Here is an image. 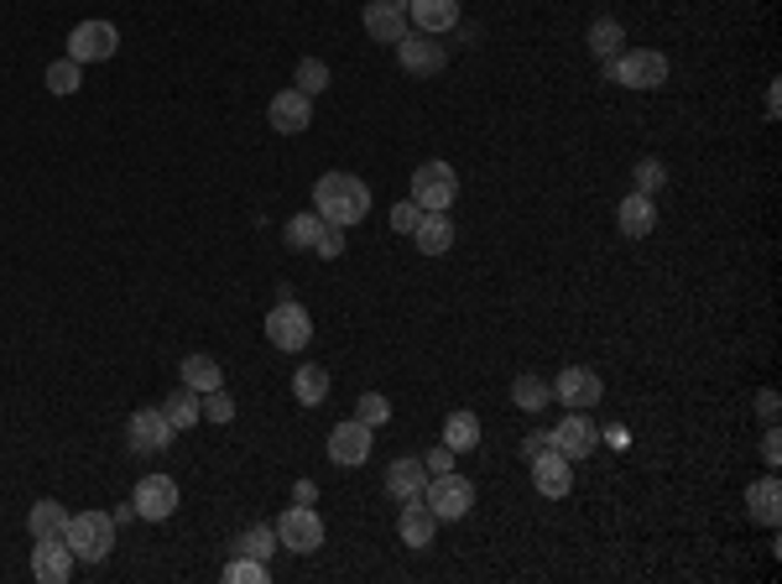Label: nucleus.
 I'll return each mask as SVG.
<instances>
[{
	"mask_svg": "<svg viewBox=\"0 0 782 584\" xmlns=\"http://www.w3.org/2000/svg\"><path fill=\"white\" fill-rule=\"evenodd\" d=\"M418 220H423V209L412 204V199L391 204V230H397V235H412V230H418Z\"/></svg>",
	"mask_w": 782,
	"mask_h": 584,
	"instance_id": "obj_40",
	"label": "nucleus"
},
{
	"mask_svg": "<svg viewBox=\"0 0 782 584\" xmlns=\"http://www.w3.org/2000/svg\"><path fill=\"white\" fill-rule=\"evenodd\" d=\"M204 417H209V423H235V396L224 392V386L204 392Z\"/></svg>",
	"mask_w": 782,
	"mask_h": 584,
	"instance_id": "obj_39",
	"label": "nucleus"
},
{
	"mask_svg": "<svg viewBox=\"0 0 782 584\" xmlns=\"http://www.w3.org/2000/svg\"><path fill=\"white\" fill-rule=\"evenodd\" d=\"M454 460H460V454H454L449 444H439V449H428V454H423L428 475H443V470H454Z\"/></svg>",
	"mask_w": 782,
	"mask_h": 584,
	"instance_id": "obj_42",
	"label": "nucleus"
},
{
	"mask_svg": "<svg viewBox=\"0 0 782 584\" xmlns=\"http://www.w3.org/2000/svg\"><path fill=\"white\" fill-rule=\"evenodd\" d=\"M443 444L454 449V454H464V449L480 444V417L470 413V407H460V413L443 417Z\"/></svg>",
	"mask_w": 782,
	"mask_h": 584,
	"instance_id": "obj_28",
	"label": "nucleus"
},
{
	"mask_svg": "<svg viewBox=\"0 0 782 584\" xmlns=\"http://www.w3.org/2000/svg\"><path fill=\"white\" fill-rule=\"evenodd\" d=\"M73 548L63 543V533L58 537H32V580L37 584H69L73 574Z\"/></svg>",
	"mask_w": 782,
	"mask_h": 584,
	"instance_id": "obj_10",
	"label": "nucleus"
},
{
	"mask_svg": "<svg viewBox=\"0 0 782 584\" xmlns=\"http://www.w3.org/2000/svg\"><path fill=\"white\" fill-rule=\"evenodd\" d=\"M267 340L277 344V350H308V340H313V319H308V309L298 303V298H282L272 313H267Z\"/></svg>",
	"mask_w": 782,
	"mask_h": 584,
	"instance_id": "obj_6",
	"label": "nucleus"
},
{
	"mask_svg": "<svg viewBox=\"0 0 782 584\" xmlns=\"http://www.w3.org/2000/svg\"><path fill=\"white\" fill-rule=\"evenodd\" d=\"M428 464H423V454H408V460H391L387 464V496L391 501H418L428 491Z\"/></svg>",
	"mask_w": 782,
	"mask_h": 584,
	"instance_id": "obj_18",
	"label": "nucleus"
},
{
	"mask_svg": "<svg viewBox=\"0 0 782 584\" xmlns=\"http://www.w3.org/2000/svg\"><path fill=\"white\" fill-rule=\"evenodd\" d=\"M397 63H402L408 73H439L443 69V42H439V37L412 32V27H408V37L397 42Z\"/></svg>",
	"mask_w": 782,
	"mask_h": 584,
	"instance_id": "obj_20",
	"label": "nucleus"
},
{
	"mask_svg": "<svg viewBox=\"0 0 782 584\" xmlns=\"http://www.w3.org/2000/svg\"><path fill=\"white\" fill-rule=\"evenodd\" d=\"M172 439H178V429L168 423L162 407H137V413L126 417V444L137 449V454H162Z\"/></svg>",
	"mask_w": 782,
	"mask_h": 584,
	"instance_id": "obj_9",
	"label": "nucleus"
},
{
	"mask_svg": "<svg viewBox=\"0 0 782 584\" xmlns=\"http://www.w3.org/2000/svg\"><path fill=\"white\" fill-rule=\"evenodd\" d=\"M360 21H365L371 42H391V48H397V42L408 37V0H365Z\"/></svg>",
	"mask_w": 782,
	"mask_h": 584,
	"instance_id": "obj_15",
	"label": "nucleus"
},
{
	"mask_svg": "<svg viewBox=\"0 0 782 584\" xmlns=\"http://www.w3.org/2000/svg\"><path fill=\"white\" fill-rule=\"evenodd\" d=\"M423 501L439 522H460V516H470V506H475V485L464 481V475H454V470H443V475L428 481Z\"/></svg>",
	"mask_w": 782,
	"mask_h": 584,
	"instance_id": "obj_4",
	"label": "nucleus"
},
{
	"mask_svg": "<svg viewBox=\"0 0 782 584\" xmlns=\"http://www.w3.org/2000/svg\"><path fill=\"white\" fill-rule=\"evenodd\" d=\"M397 533H402V543L408 548H418L423 553L428 543H433V533H439V516L428 512V501L418 496V501H402V516H397Z\"/></svg>",
	"mask_w": 782,
	"mask_h": 584,
	"instance_id": "obj_22",
	"label": "nucleus"
},
{
	"mask_svg": "<svg viewBox=\"0 0 782 584\" xmlns=\"http://www.w3.org/2000/svg\"><path fill=\"white\" fill-rule=\"evenodd\" d=\"M412 241L423 256H443L449 245H454V220H449V209H423V220L412 230Z\"/></svg>",
	"mask_w": 782,
	"mask_h": 584,
	"instance_id": "obj_23",
	"label": "nucleus"
},
{
	"mask_svg": "<svg viewBox=\"0 0 782 584\" xmlns=\"http://www.w3.org/2000/svg\"><path fill=\"white\" fill-rule=\"evenodd\" d=\"M778 454H782L778 429H766V439H762V460H766V464H778Z\"/></svg>",
	"mask_w": 782,
	"mask_h": 584,
	"instance_id": "obj_44",
	"label": "nucleus"
},
{
	"mask_svg": "<svg viewBox=\"0 0 782 584\" xmlns=\"http://www.w3.org/2000/svg\"><path fill=\"white\" fill-rule=\"evenodd\" d=\"M323 235V214L319 209H303V214H292L288 220V245H298V251H313Z\"/></svg>",
	"mask_w": 782,
	"mask_h": 584,
	"instance_id": "obj_32",
	"label": "nucleus"
},
{
	"mask_svg": "<svg viewBox=\"0 0 782 584\" xmlns=\"http://www.w3.org/2000/svg\"><path fill=\"white\" fill-rule=\"evenodd\" d=\"M235 548L245 553V558H261V564H267V558H272L282 543H277V527H251V533H240Z\"/></svg>",
	"mask_w": 782,
	"mask_h": 584,
	"instance_id": "obj_33",
	"label": "nucleus"
},
{
	"mask_svg": "<svg viewBox=\"0 0 782 584\" xmlns=\"http://www.w3.org/2000/svg\"><path fill=\"white\" fill-rule=\"evenodd\" d=\"M292 89H303L308 100L323 94V89H329V69H323V58H303V63H298V84H292Z\"/></svg>",
	"mask_w": 782,
	"mask_h": 584,
	"instance_id": "obj_36",
	"label": "nucleus"
},
{
	"mask_svg": "<svg viewBox=\"0 0 782 584\" xmlns=\"http://www.w3.org/2000/svg\"><path fill=\"white\" fill-rule=\"evenodd\" d=\"M220 580H224V584H267V564L240 553V558H230V564H224Z\"/></svg>",
	"mask_w": 782,
	"mask_h": 584,
	"instance_id": "obj_35",
	"label": "nucleus"
},
{
	"mask_svg": "<svg viewBox=\"0 0 782 584\" xmlns=\"http://www.w3.org/2000/svg\"><path fill=\"white\" fill-rule=\"evenodd\" d=\"M267 121H272V131H282V137H298V131L313 125V100H308L303 89H282V94H272V104H267Z\"/></svg>",
	"mask_w": 782,
	"mask_h": 584,
	"instance_id": "obj_16",
	"label": "nucleus"
},
{
	"mask_svg": "<svg viewBox=\"0 0 782 584\" xmlns=\"http://www.w3.org/2000/svg\"><path fill=\"white\" fill-rule=\"evenodd\" d=\"M63 522H69V512H63V501H37L32 512H27V533L32 537H58L63 533Z\"/></svg>",
	"mask_w": 782,
	"mask_h": 584,
	"instance_id": "obj_29",
	"label": "nucleus"
},
{
	"mask_svg": "<svg viewBox=\"0 0 782 584\" xmlns=\"http://www.w3.org/2000/svg\"><path fill=\"white\" fill-rule=\"evenodd\" d=\"M548 449H559L563 460H590V449H595V423L584 413H569L559 429L548 433Z\"/></svg>",
	"mask_w": 782,
	"mask_h": 584,
	"instance_id": "obj_19",
	"label": "nucleus"
},
{
	"mask_svg": "<svg viewBox=\"0 0 782 584\" xmlns=\"http://www.w3.org/2000/svg\"><path fill=\"white\" fill-rule=\"evenodd\" d=\"M277 543L292 553H319L323 548V516L313 506H288L277 516Z\"/></svg>",
	"mask_w": 782,
	"mask_h": 584,
	"instance_id": "obj_8",
	"label": "nucleus"
},
{
	"mask_svg": "<svg viewBox=\"0 0 782 584\" xmlns=\"http://www.w3.org/2000/svg\"><path fill=\"white\" fill-rule=\"evenodd\" d=\"M329 460L344 464V470H360V464L371 460V423H360V417L334 423V433H329Z\"/></svg>",
	"mask_w": 782,
	"mask_h": 584,
	"instance_id": "obj_13",
	"label": "nucleus"
},
{
	"mask_svg": "<svg viewBox=\"0 0 782 584\" xmlns=\"http://www.w3.org/2000/svg\"><path fill=\"white\" fill-rule=\"evenodd\" d=\"M162 413H168V423H172L178 433H188L193 423H204V396L188 392V386H178V392L162 402Z\"/></svg>",
	"mask_w": 782,
	"mask_h": 584,
	"instance_id": "obj_27",
	"label": "nucleus"
},
{
	"mask_svg": "<svg viewBox=\"0 0 782 584\" xmlns=\"http://www.w3.org/2000/svg\"><path fill=\"white\" fill-rule=\"evenodd\" d=\"M323 261H334V256H344V230L340 224H323V235H319V245H313Z\"/></svg>",
	"mask_w": 782,
	"mask_h": 584,
	"instance_id": "obj_41",
	"label": "nucleus"
},
{
	"mask_svg": "<svg viewBox=\"0 0 782 584\" xmlns=\"http://www.w3.org/2000/svg\"><path fill=\"white\" fill-rule=\"evenodd\" d=\"M543 449H548V433H528V439H522V454H528V460L543 454Z\"/></svg>",
	"mask_w": 782,
	"mask_h": 584,
	"instance_id": "obj_45",
	"label": "nucleus"
},
{
	"mask_svg": "<svg viewBox=\"0 0 782 584\" xmlns=\"http://www.w3.org/2000/svg\"><path fill=\"white\" fill-rule=\"evenodd\" d=\"M313 496H319V491H313V481H298V506H308Z\"/></svg>",
	"mask_w": 782,
	"mask_h": 584,
	"instance_id": "obj_46",
	"label": "nucleus"
},
{
	"mask_svg": "<svg viewBox=\"0 0 782 584\" xmlns=\"http://www.w3.org/2000/svg\"><path fill=\"white\" fill-rule=\"evenodd\" d=\"M615 224H621V235L626 241H642L658 230V204H652V193H626L621 209H615Z\"/></svg>",
	"mask_w": 782,
	"mask_h": 584,
	"instance_id": "obj_21",
	"label": "nucleus"
},
{
	"mask_svg": "<svg viewBox=\"0 0 782 584\" xmlns=\"http://www.w3.org/2000/svg\"><path fill=\"white\" fill-rule=\"evenodd\" d=\"M584 42H590V52H595L600 63H611V58H621V52H626V27H621L615 17H600L595 27H590V37H584Z\"/></svg>",
	"mask_w": 782,
	"mask_h": 584,
	"instance_id": "obj_26",
	"label": "nucleus"
},
{
	"mask_svg": "<svg viewBox=\"0 0 782 584\" xmlns=\"http://www.w3.org/2000/svg\"><path fill=\"white\" fill-rule=\"evenodd\" d=\"M313 209L323 214V224L350 230V224H360L371 214V189L360 183L355 172H323L319 183H313Z\"/></svg>",
	"mask_w": 782,
	"mask_h": 584,
	"instance_id": "obj_1",
	"label": "nucleus"
},
{
	"mask_svg": "<svg viewBox=\"0 0 782 584\" xmlns=\"http://www.w3.org/2000/svg\"><path fill=\"white\" fill-rule=\"evenodd\" d=\"M120 52V32L116 21H79L69 32V58L84 69V63H110Z\"/></svg>",
	"mask_w": 782,
	"mask_h": 584,
	"instance_id": "obj_7",
	"label": "nucleus"
},
{
	"mask_svg": "<svg viewBox=\"0 0 782 584\" xmlns=\"http://www.w3.org/2000/svg\"><path fill=\"white\" fill-rule=\"evenodd\" d=\"M292 396H298L303 407H319L323 396H329V371H323V365H298V376H292Z\"/></svg>",
	"mask_w": 782,
	"mask_h": 584,
	"instance_id": "obj_30",
	"label": "nucleus"
},
{
	"mask_svg": "<svg viewBox=\"0 0 782 584\" xmlns=\"http://www.w3.org/2000/svg\"><path fill=\"white\" fill-rule=\"evenodd\" d=\"M511 402H517L522 413H543L548 402H553V386H548L543 376H517V386H511Z\"/></svg>",
	"mask_w": 782,
	"mask_h": 584,
	"instance_id": "obj_31",
	"label": "nucleus"
},
{
	"mask_svg": "<svg viewBox=\"0 0 782 584\" xmlns=\"http://www.w3.org/2000/svg\"><path fill=\"white\" fill-rule=\"evenodd\" d=\"M605 73L626 89H663L668 84V58L658 48H626L621 58L605 63Z\"/></svg>",
	"mask_w": 782,
	"mask_h": 584,
	"instance_id": "obj_3",
	"label": "nucleus"
},
{
	"mask_svg": "<svg viewBox=\"0 0 782 584\" xmlns=\"http://www.w3.org/2000/svg\"><path fill=\"white\" fill-rule=\"evenodd\" d=\"M131 506H137L141 522H168L178 512V485L172 475H141L137 491H131Z\"/></svg>",
	"mask_w": 782,
	"mask_h": 584,
	"instance_id": "obj_11",
	"label": "nucleus"
},
{
	"mask_svg": "<svg viewBox=\"0 0 782 584\" xmlns=\"http://www.w3.org/2000/svg\"><path fill=\"white\" fill-rule=\"evenodd\" d=\"M532 485H538V496L543 501H563L569 491H574V460H563L559 449L532 454Z\"/></svg>",
	"mask_w": 782,
	"mask_h": 584,
	"instance_id": "obj_14",
	"label": "nucleus"
},
{
	"mask_svg": "<svg viewBox=\"0 0 782 584\" xmlns=\"http://www.w3.org/2000/svg\"><path fill=\"white\" fill-rule=\"evenodd\" d=\"M63 543L73 548V558L100 564V558H110V548H116V516H104V512H69V522H63Z\"/></svg>",
	"mask_w": 782,
	"mask_h": 584,
	"instance_id": "obj_2",
	"label": "nucleus"
},
{
	"mask_svg": "<svg viewBox=\"0 0 782 584\" xmlns=\"http://www.w3.org/2000/svg\"><path fill=\"white\" fill-rule=\"evenodd\" d=\"M42 79H48V89H52V94H73V89L84 84V69H79L73 58H58V63H52V69L42 73Z\"/></svg>",
	"mask_w": 782,
	"mask_h": 584,
	"instance_id": "obj_34",
	"label": "nucleus"
},
{
	"mask_svg": "<svg viewBox=\"0 0 782 584\" xmlns=\"http://www.w3.org/2000/svg\"><path fill=\"white\" fill-rule=\"evenodd\" d=\"M553 396H559L569 413H590L600 396H605V386H600V376L590 365H569V371H559V381H553Z\"/></svg>",
	"mask_w": 782,
	"mask_h": 584,
	"instance_id": "obj_12",
	"label": "nucleus"
},
{
	"mask_svg": "<svg viewBox=\"0 0 782 584\" xmlns=\"http://www.w3.org/2000/svg\"><path fill=\"white\" fill-rule=\"evenodd\" d=\"M178 376H183V386L188 392H214V386H224V371H220V361L214 355H188L183 365H178Z\"/></svg>",
	"mask_w": 782,
	"mask_h": 584,
	"instance_id": "obj_25",
	"label": "nucleus"
},
{
	"mask_svg": "<svg viewBox=\"0 0 782 584\" xmlns=\"http://www.w3.org/2000/svg\"><path fill=\"white\" fill-rule=\"evenodd\" d=\"M460 199V172L449 162H423L412 168V204L418 209H449Z\"/></svg>",
	"mask_w": 782,
	"mask_h": 584,
	"instance_id": "obj_5",
	"label": "nucleus"
},
{
	"mask_svg": "<svg viewBox=\"0 0 782 584\" xmlns=\"http://www.w3.org/2000/svg\"><path fill=\"white\" fill-rule=\"evenodd\" d=\"M408 27L428 37H443L460 27V0H408Z\"/></svg>",
	"mask_w": 782,
	"mask_h": 584,
	"instance_id": "obj_17",
	"label": "nucleus"
},
{
	"mask_svg": "<svg viewBox=\"0 0 782 584\" xmlns=\"http://www.w3.org/2000/svg\"><path fill=\"white\" fill-rule=\"evenodd\" d=\"M631 178H636V193H658L668 183V168L658 162V157H642V162L631 168Z\"/></svg>",
	"mask_w": 782,
	"mask_h": 584,
	"instance_id": "obj_37",
	"label": "nucleus"
},
{
	"mask_svg": "<svg viewBox=\"0 0 782 584\" xmlns=\"http://www.w3.org/2000/svg\"><path fill=\"white\" fill-rule=\"evenodd\" d=\"M355 417H360V423H371V429H381V423H391V402L381 392H365L355 402Z\"/></svg>",
	"mask_w": 782,
	"mask_h": 584,
	"instance_id": "obj_38",
	"label": "nucleus"
},
{
	"mask_svg": "<svg viewBox=\"0 0 782 584\" xmlns=\"http://www.w3.org/2000/svg\"><path fill=\"white\" fill-rule=\"evenodd\" d=\"M746 512L751 522H762V527H778L782 522V485L778 475H762V481L746 491Z\"/></svg>",
	"mask_w": 782,
	"mask_h": 584,
	"instance_id": "obj_24",
	"label": "nucleus"
},
{
	"mask_svg": "<svg viewBox=\"0 0 782 584\" xmlns=\"http://www.w3.org/2000/svg\"><path fill=\"white\" fill-rule=\"evenodd\" d=\"M756 413H762L766 423H778V392H762V396H756Z\"/></svg>",
	"mask_w": 782,
	"mask_h": 584,
	"instance_id": "obj_43",
	"label": "nucleus"
}]
</instances>
